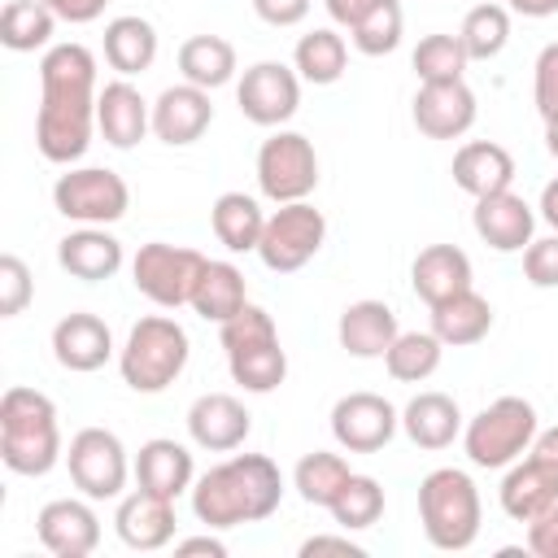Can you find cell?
<instances>
[{"instance_id": "22", "label": "cell", "mask_w": 558, "mask_h": 558, "mask_svg": "<svg viewBox=\"0 0 558 558\" xmlns=\"http://www.w3.org/2000/svg\"><path fill=\"white\" fill-rule=\"evenodd\" d=\"M131 471H135V484H140V488L161 493V497H170V501L196 484L192 449L179 445V440H170V436L144 440L140 453H135V462H131Z\"/></svg>"}, {"instance_id": "50", "label": "cell", "mask_w": 558, "mask_h": 558, "mask_svg": "<svg viewBox=\"0 0 558 558\" xmlns=\"http://www.w3.org/2000/svg\"><path fill=\"white\" fill-rule=\"evenodd\" d=\"M371 4H375V0H323L327 17H331L336 26H349V31L371 13Z\"/></svg>"}, {"instance_id": "31", "label": "cell", "mask_w": 558, "mask_h": 558, "mask_svg": "<svg viewBox=\"0 0 558 558\" xmlns=\"http://www.w3.org/2000/svg\"><path fill=\"white\" fill-rule=\"evenodd\" d=\"M209 227L227 253H257L266 214L248 192H222L209 209Z\"/></svg>"}, {"instance_id": "15", "label": "cell", "mask_w": 558, "mask_h": 558, "mask_svg": "<svg viewBox=\"0 0 558 558\" xmlns=\"http://www.w3.org/2000/svg\"><path fill=\"white\" fill-rule=\"evenodd\" d=\"M35 532L57 558H87L100 545V514L92 510V497H57L35 514Z\"/></svg>"}, {"instance_id": "6", "label": "cell", "mask_w": 558, "mask_h": 558, "mask_svg": "<svg viewBox=\"0 0 558 558\" xmlns=\"http://www.w3.org/2000/svg\"><path fill=\"white\" fill-rule=\"evenodd\" d=\"M536 432H541V423H536L532 401H523V397H497V401H488L462 427V449H466L471 466L506 471L510 462H519L532 449Z\"/></svg>"}, {"instance_id": "4", "label": "cell", "mask_w": 558, "mask_h": 558, "mask_svg": "<svg viewBox=\"0 0 558 558\" xmlns=\"http://www.w3.org/2000/svg\"><path fill=\"white\" fill-rule=\"evenodd\" d=\"M418 523H423L427 545L449 549V554L471 549L484 523V501H480L475 480L458 466L427 471L418 480Z\"/></svg>"}, {"instance_id": "12", "label": "cell", "mask_w": 558, "mask_h": 558, "mask_svg": "<svg viewBox=\"0 0 558 558\" xmlns=\"http://www.w3.org/2000/svg\"><path fill=\"white\" fill-rule=\"evenodd\" d=\"M235 105L253 126H283L301 109V74L283 61H257L240 74Z\"/></svg>"}, {"instance_id": "52", "label": "cell", "mask_w": 558, "mask_h": 558, "mask_svg": "<svg viewBox=\"0 0 558 558\" xmlns=\"http://www.w3.org/2000/svg\"><path fill=\"white\" fill-rule=\"evenodd\" d=\"M527 453H532L536 462H545V466H549V471L558 475V427H541Z\"/></svg>"}, {"instance_id": "14", "label": "cell", "mask_w": 558, "mask_h": 558, "mask_svg": "<svg viewBox=\"0 0 558 558\" xmlns=\"http://www.w3.org/2000/svg\"><path fill=\"white\" fill-rule=\"evenodd\" d=\"M475 92L466 87V78L453 83H418L414 100H410V118L427 140H462L475 126Z\"/></svg>"}, {"instance_id": "47", "label": "cell", "mask_w": 558, "mask_h": 558, "mask_svg": "<svg viewBox=\"0 0 558 558\" xmlns=\"http://www.w3.org/2000/svg\"><path fill=\"white\" fill-rule=\"evenodd\" d=\"M527 549L536 558H558V501L536 519H527Z\"/></svg>"}, {"instance_id": "24", "label": "cell", "mask_w": 558, "mask_h": 558, "mask_svg": "<svg viewBox=\"0 0 558 558\" xmlns=\"http://www.w3.org/2000/svg\"><path fill=\"white\" fill-rule=\"evenodd\" d=\"M453 183L466 192V196H493V192H506L514 183V157L510 148H501L497 140H466L458 153H453V166H449Z\"/></svg>"}, {"instance_id": "55", "label": "cell", "mask_w": 558, "mask_h": 558, "mask_svg": "<svg viewBox=\"0 0 558 558\" xmlns=\"http://www.w3.org/2000/svg\"><path fill=\"white\" fill-rule=\"evenodd\" d=\"M536 214L558 231V179H549L545 183V192H541V205H536Z\"/></svg>"}, {"instance_id": "40", "label": "cell", "mask_w": 558, "mask_h": 558, "mask_svg": "<svg viewBox=\"0 0 558 558\" xmlns=\"http://www.w3.org/2000/svg\"><path fill=\"white\" fill-rule=\"evenodd\" d=\"M410 65H414L418 83H453V78L466 74L471 57H466L458 35H423L414 57H410Z\"/></svg>"}, {"instance_id": "32", "label": "cell", "mask_w": 558, "mask_h": 558, "mask_svg": "<svg viewBox=\"0 0 558 558\" xmlns=\"http://www.w3.org/2000/svg\"><path fill=\"white\" fill-rule=\"evenodd\" d=\"M248 305V288H244V275L240 266L231 262H209L201 266V279L192 288V310L205 318V323H227L231 314H240Z\"/></svg>"}, {"instance_id": "1", "label": "cell", "mask_w": 558, "mask_h": 558, "mask_svg": "<svg viewBox=\"0 0 558 558\" xmlns=\"http://www.w3.org/2000/svg\"><path fill=\"white\" fill-rule=\"evenodd\" d=\"M96 57L83 44H52L39 57L35 148L52 166H74L96 131Z\"/></svg>"}, {"instance_id": "56", "label": "cell", "mask_w": 558, "mask_h": 558, "mask_svg": "<svg viewBox=\"0 0 558 558\" xmlns=\"http://www.w3.org/2000/svg\"><path fill=\"white\" fill-rule=\"evenodd\" d=\"M545 148H549V157L558 161V118H554V122H545Z\"/></svg>"}, {"instance_id": "7", "label": "cell", "mask_w": 558, "mask_h": 558, "mask_svg": "<svg viewBox=\"0 0 558 558\" xmlns=\"http://www.w3.org/2000/svg\"><path fill=\"white\" fill-rule=\"evenodd\" d=\"M52 205L61 218L78 222V227H109L126 214L131 205V187L118 170L105 166H70L57 183H52Z\"/></svg>"}, {"instance_id": "9", "label": "cell", "mask_w": 558, "mask_h": 558, "mask_svg": "<svg viewBox=\"0 0 558 558\" xmlns=\"http://www.w3.org/2000/svg\"><path fill=\"white\" fill-rule=\"evenodd\" d=\"M65 471H70V484L83 497H92V501L122 497L126 475H135L131 462H126V445L109 427H83V432H74L70 436V449H65Z\"/></svg>"}, {"instance_id": "30", "label": "cell", "mask_w": 558, "mask_h": 558, "mask_svg": "<svg viewBox=\"0 0 558 558\" xmlns=\"http://www.w3.org/2000/svg\"><path fill=\"white\" fill-rule=\"evenodd\" d=\"M432 331L440 336L445 349L480 344L493 331V305H488V296H480L475 288H466V292L432 305Z\"/></svg>"}, {"instance_id": "43", "label": "cell", "mask_w": 558, "mask_h": 558, "mask_svg": "<svg viewBox=\"0 0 558 558\" xmlns=\"http://www.w3.org/2000/svg\"><path fill=\"white\" fill-rule=\"evenodd\" d=\"M270 340H279V327H275V318L262 310V305H244L240 314H231L227 323H218V344H222V353L231 357V353H244V349H257V344H270Z\"/></svg>"}, {"instance_id": "51", "label": "cell", "mask_w": 558, "mask_h": 558, "mask_svg": "<svg viewBox=\"0 0 558 558\" xmlns=\"http://www.w3.org/2000/svg\"><path fill=\"white\" fill-rule=\"evenodd\" d=\"M301 554L310 558V554H349V558H362L366 549L357 545V541H349V536H310L305 545H301Z\"/></svg>"}, {"instance_id": "49", "label": "cell", "mask_w": 558, "mask_h": 558, "mask_svg": "<svg viewBox=\"0 0 558 558\" xmlns=\"http://www.w3.org/2000/svg\"><path fill=\"white\" fill-rule=\"evenodd\" d=\"M61 22H70V26H87V22H96L100 13H105V4L109 0H44Z\"/></svg>"}, {"instance_id": "17", "label": "cell", "mask_w": 558, "mask_h": 558, "mask_svg": "<svg viewBox=\"0 0 558 558\" xmlns=\"http://www.w3.org/2000/svg\"><path fill=\"white\" fill-rule=\"evenodd\" d=\"M174 501L161 497V493H148V488H135L126 497H118V514H113V532L126 549H140V554H153V549H166L174 541Z\"/></svg>"}, {"instance_id": "35", "label": "cell", "mask_w": 558, "mask_h": 558, "mask_svg": "<svg viewBox=\"0 0 558 558\" xmlns=\"http://www.w3.org/2000/svg\"><path fill=\"white\" fill-rule=\"evenodd\" d=\"M57 22H61V17H57L44 0H9V4L0 9V44H4L9 52L48 48Z\"/></svg>"}, {"instance_id": "27", "label": "cell", "mask_w": 558, "mask_h": 558, "mask_svg": "<svg viewBox=\"0 0 558 558\" xmlns=\"http://www.w3.org/2000/svg\"><path fill=\"white\" fill-rule=\"evenodd\" d=\"M497 497H501V510L514 523H527V519H536L541 510H549L558 501V475L545 462H536L532 453H523L519 462L506 466V480H501Z\"/></svg>"}, {"instance_id": "3", "label": "cell", "mask_w": 558, "mask_h": 558, "mask_svg": "<svg viewBox=\"0 0 558 558\" xmlns=\"http://www.w3.org/2000/svg\"><path fill=\"white\" fill-rule=\"evenodd\" d=\"M0 458L13 475H48L61 458V423L48 392L13 384L0 397Z\"/></svg>"}, {"instance_id": "20", "label": "cell", "mask_w": 558, "mask_h": 558, "mask_svg": "<svg viewBox=\"0 0 558 558\" xmlns=\"http://www.w3.org/2000/svg\"><path fill=\"white\" fill-rule=\"evenodd\" d=\"M96 131L105 135V144L113 148H135L148 131H153V105L140 96V87L131 78H113L100 87L96 96Z\"/></svg>"}, {"instance_id": "10", "label": "cell", "mask_w": 558, "mask_h": 558, "mask_svg": "<svg viewBox=\"0 0 558 558\" xmlns=\"http://www.w3.org/2000/svg\"><path fill=\"white\" fill-rule=\"evenodd\" d=\"M257 187L275 205L310 201V192L318 187V153H314L310 135L279 126L270 140H262V148H257Z\"/></svg>"}, {"instance_id": "44", "label": "cell", "mask_w": 558, "mask_h": 558, "mask_svg": "<svg viewBox=\"0 0 558 558\" xmlns=\"http://www.w3.org/2000/svg\"><path fill=\"white\" fill-rule=\"evenodd\" d=\"M35 296V279H31V266L17 257V253H4L0 257V318H17Z\"/></svg>"}, {"instance_id": "42", "label": "cell", "mask_w": 558, "mask_h": 558, "mask_svg": "<svg viewBox=\"0 0 558 558\" xmlns=\"http://www.w3.org/2000/svg\"><path fill=\"white\" fill-rule=\"evenodd\" d=\"M401 31H405V13L397 0H375L371 13L349 31L353 35V48L362 57H388L397 44H401Z\"/></svg>"}, {"instance_id": "39", "label": "cell", "mask_w": 558, "mask_h": 558, "mask_svg": "<svg viewBox=\"0 0 558 558\" xmlns=\"http://www.w3.org/2000/svg\"><path fill=\"white\" fill-rule=\"evenodd\" d=\"M227 371L231 379L244 388V392H275L283 379H288V353L279 340L270 344H257V349H244V353H231L227 357Z\"/></svg>"}, {"instance_id": "19", "label": "cell", "mask_w": 558, "mask_h": 558, "mask_svg": "<svg viewBox=\"0 0 558 558\" xmlns=\"http://www.w3.org/2000/svg\"><path fill=\"white\" fill-rule=\"evenodd\" d=\"M214 122V100L196 83H174L153 100V135L170 148L196 144Z\"/></svg>"}, {"instance_id": "5", "label": "cell", "mask_w": 558, "mask_h": 558, "mask_svg": "<svg viewBox=\"0 0 558 558\" xmlns=\"http://www.w3.org/2000/svg\"><path fill=\"white\" fill-rule=\"evenodd\" d=\"M187 357H192V340L183 323H174L170 314H148L126 331V344L118 349V371L131 392L153 397L183 375Z\"/></svg>"}, {"instance_id": "33", "label": "cell", "mask_w": 558, "mask_h": 558, "mask_svg": "<svg viewBox=\"0 0 558 558\" xmlns=\"http://www.w3.org/2000/svg\"><path fill=\"white\" fill-rule=\"evenodd\" d=\"M235 70H240L235 65V48L222 35H192V39L179 44V74H183V83H196V87L214 92V87H227L235 78Z\"/></svg>"}, {"instance_id": "37", "label": "cell", "mask_w": 558, "mask_h": 558, "mask_svg": "<svg viewBox=\"0 0 558 558\" xmlns=\"http://www.w3.org/2000/svg\"><path fill=\"white\" fill-rule=\"evenodd\" d=\"M440 357H445V344L436 331H401L384 353V366L401 384H423L427 375L440 371Z\"/></svg>"}, {"instance_id": "41", "label": "cell", "mask_w": 558, "mask_h": 558, "mask_svg": "<svg viewBox=\"0 0 558 558\" xmlns=\"http://www.w3.org/2000/svg\"><path fill=\"white\" fill-rule=\"evenodd\" d=\"M379 514H384V488H379V480L353 471L349 484L340 488V497L331 501V519L344 532H362V527L379 523Z\"/></svg>"}, {"instance_id": "54", "label": "cell", "mask_w": 558, "mask_h": 558, "mask_svg": "<svg viewBox=\"0 0 558 558\" xmlns=\"http://www.w3.org/2000/svg\"><path fill=\"white\" fill-rule=\"evenodd\" d=\"M510 13H523V17H554L558 13V0H506Z\"/></svg>"}, {"instance_id": "11", "label": "cell", "mask_w": 558, "mask_h": 558, "mask_svg": "<svg viewBox=\"0 0 558 558\" xmlns=\"http://www.w3.org/2000/svg\"><path fill=\"white\" fill-rule=\"evenodd\" d=\"M323 240H327V218H323V209H314L310 201H288V205H279L275 214H266L257 257H262L266 270L292 275V270H301L310 257H318Z\"/></svg>"}, {"instance_id": "36", "label": "cell", "mask_w": 558, "mask_h": 558, "mask_svg": "<svg viewBox=\"0 0 558 558\" xmlns=\"http://www.w3.org/2000/svg\"><path fill=\"white\" fill-rule=\"evenodd\" d=\"M349 462H344V453H327V449H314V453H305L301 462H296V471H292V488L301 493V501L305 506H323V510H331V501L340 497V488L349 484Z\"/></svg>"}, {"instance_id": "21", "label": "cell", "mask_w": 558, "mask_h": 558, "mask_svg": "<svg viewBox=\"0 0 558 558\" xmlns=\"http://www.w3.org/2000/svg\"><path fill=\"white\" fill-rule=\"evenodd\" d=\"M52 357L74 375H92L113 357V331L105 318L74 310L52 327Z\"/></svg>"}, {"instance_id": "29", "label": "cell", "mask_w": 558, "mask_h": 558, "mask_svg": "<svg viewBox=\"0 0 558 558\" xmlns=\"http://www.w3.org/2000/svg\"><path fill=\"white\" fill-rule=\"evenodd\" d=\"M105 61L118 70V78H135L157 61V31L140 13H122L105 22Z\"/></svg>"}, {"instance_id": "23", "label": "cell", "mask_w": 558, "mask_h": 558, "mask_svg": "<svg viewBox=\"0 0 558 558\" xmlns=\"http://www.w3.org/2000/svg\"><path fill=\"white\" fill-rule=\"evenodd\" d=\"M126 253H122V240L109 235L105 227H78L70 235H61L57 244V266L83 283H100V279H113L122 270Z\"/></svg>"}, {"instance_id": "28", "label": "cell", "mask_w": 558, "mask_h": 558, "mask_svg": "<svg viewBox=\"0 0 558 558\" xmlns=\"http://www.w3.org/2000/svg\"><path fill=\"white\" fill-rule=\"evenodd\" d=\"M462 410L449 392H418L410 397V405L401 410V432L418 445V449H449L462 436Z\"/></svg>"}, {"instance_id": "48", "label": "cell", "mask_w": 558, "mask_h": 558, "mask_svg": "<svg viewBox=\"0 0 558 558\" xmlns=\"http://www.w3.org/2000/svg\"><path fill=\"white\" fill-rule=\"evenodd\" d=\"M314 0H253V13L266 22V26H296L305 22Z\"/></svg>"}, {"instance_id": "8", "label": "cell", "mask_w": 558, "mask_h": 558, "mask_svg": "<svg viewBox=\"0 0 558 558\" xmlns=\"http://www.w3.org/2000/svg\"><path fill=\"white\" fill-rule=\"evenodd\" d=\"M205 257L187 244H166V240H148L140 244V253L131 257V283L140 296H148L161 310H179L192 305V288L201 279Z\"/></svg>"}, {"instance_id": "18", "label": "cell", "mask_w": 558, "mask_h": 558, "mask_svg": "<svg viewBox=\"0 0 558 558\" xmlns=\"http://www.w3.org/2000/svg\"><path fill=\"white\" fill-rule=\"evenodd\" d=\"M471 227L493 253H523L532 244V231H536V209L519 192L506 187V192H493V196L475 201Z\"/></svg>"}, {"instance_id": "46", "label": "cell", "mask_w": 558, "mask_h": 558, "mask_svg": "<svg viewBox=\"0 0 558 558\" xmlns=\"http://www.w3.org/2000/svg\"><path fill=\"white\" fill-rule=\"evenodd\" d=\"M523 275L532 288H558V231L523 248Z\"/></svg>"}, {"instance_id": "25", "label": "cell", "mask_w": 558, "mask_h": 558, "mask_svg": "<svg viewBox=\"0 0 558 558\" xmlns=\"http://www.w3.org/2000/svg\"><path fill=\"white\" fill-rule=\"evenodd\" d=\"M410 283H414V296L432 310L471 288V257L458 244H427L410 266Z\"/></svg>"}, {"instance_id": "2", "label": "cell", "mask_w": 558, "mask_h": 558, "mask_svg": "<svg viewBox=\"0 0 558 558\" xmlns=\"http://www.w3.org/2000/svg\"><path fill=\"white\" fill-rule=\"evenodd\" d=\"M283 501V475L266 453H231L192 484V514L209 532L262 523Z\"/></svg>"}, {"instance_id": "16", "label": "cell", "mask_w": 558, "mask_h": 558, "mask_svg": "<svg viewBox=\"0 0 558 558\" xmlns=\"http://www.w3.org/2000/svg\"><path fill=\"white\" fill-rule=\"evenodd\" d=\"M248 432H253V414L231 392H205L187 405V436L205 453H231L248 440Z\"/></svg>"}, {"instance_id": "53", "label": "cell", "mask_w": 558, "mask_h": 558, "mask_svg": "<svg viewBox=\"0 0 558 558\" xmlns=\"http://www.w3.org/2000/svg\"><path fill=\"white\" fill-rule=\"evenodd\" d=\"M174 554H209V558H227V541H218V536H187V541H174Z\"/></svg>"}, {"instance_id": "38", "label": "cell", "mask_w": 558, "mask_h": 558, "mask_svg": "<svg viewBox=\"0 0 558 558\" xmlns=\"http://www.w3.org/2000/svg\"><path fill=\"white\" fill-rule=\"evenodd\" d=\"M458 39L466 48L471 61H493L506 44H510V9L506 4H475L466 9L462 26H458Z\"/></svg>"}, {"instance_id": "45", "label": "cell", "mask_w": 558, "mask_h": 558, "mask_svg": "<svg viewBox=\"0 0 558 558\" xmlns=\"http://www.w3.org/2000/svg\"><path fill=\"white\" fill-rule=\"evenodd\" d=\"M532 100H536V113L545 122L558 118V39L545 44L536 65H532Z\"/></svg>"}, {"instance_id": "26", "label": "cell", "mask_w": 558, "mask_h": 558, "mask_svg": "<svg viewBox=\"0 0 558 558\" xmlns=\"http://www.w3.org/2000/svg\"><path fill=\"white\" fill-rule=\"evenodd\" d=\"M336 336H340V349L353 353V357H384L392 349V340L401 336L397 327V314L384 305V301H353L340 310V323H336Z\"/></svg>"}, {"instance_id": "13", "label": "cell", "mask_w": 558, "mask_h": 558, "mask_svg": "<svg viewBox=\"0 0 558 558\" xmlns=\"http://www.w3.org/2000/svg\"><path fill=\"white\" fill-rule=\"evenodd\" d=\"M401 427V414L379 392H349L331 405V436L349 453H379Z\"/></svg>"}, {"instance_id": "34", "label": "cell", "mask_w": 558, "mask_h": 558, "mask_svg": "<svg viewBox=\"0 0 558 558\" xmlns=\"http://www.w3.org/2000/svg\"><path fill=\"white\" fill-rule=\"evenodd\" d=\"M349 65V44L344 35H336L331 26H314L310 35L296 39L292 48V70L301 74V83H314V87H331Z\"/></svg>"}]
</instances>
